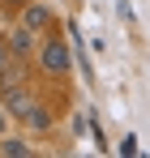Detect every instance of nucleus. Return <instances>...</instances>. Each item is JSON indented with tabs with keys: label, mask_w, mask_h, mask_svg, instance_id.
<instances>
[{
	"label": "nucleus",
	"mask_w": 150,
	"mask_h": 158,
	"mask_svg": "<svg viewBox=\"0 0 150 158\" xmlns=\"http://www.w3.org/2000/svg\"><path fill=\"white\" fill-rule=\"evenodd\" d=\"M69 64H73L69 47H64L60 39H51L47 47H43V69H47V73H69Z\"/></svg>",
	"instance_id": "1"
},
{
	"label": "nucleus",
	"mask_w": 150,
	"mask_h": 158,
	"mask_svg": "<svg viewBox=\"0 0 150 158\" xmlns=\"http://www.w3.org/2000/svg\"><path fill=\"white\" fill-rule=\"evenodd\" d=\"M4 107H9V115H22L26 120V111H30V94H26V90H17V85H4Z\"/></svg>",
	"instance_id": "2"
},
{
	"label": "nucleus",
	"mask_w": 150,
	"mask_h": 158,
	"mask_svg": "<svg viewBox=\"0 0 150 158\" xmlns=\"http://www.w3.org/2000/svg\"><path fill=\"white\" fill-rule=\"evenodd\" d=\"M22 22L30 30H39V26H47V9L43 4H26V13H22Z\"/></svg>",
	"instance_id": "3"
},
{
	"label": "nucleus",
	"mask_w": 150,
	"mask_h": 158,
	"mask_svg": "<svg viewBox=\"0 0 150 158\" xmlns=\"http://www.w3.org/2000/svg\"><path fill=\"white\" fill-rule=\"evenodd\" d=\"M0 150H4V154H13V158H26V154H30V145H26V141H17V137L0 141Z\"/></svg>",
	"instance_id": "4"
},
{
	"label": "nucleus",
	"mask_w": 150,
	"mask_h": 158,
	"mask_svg": "<svg viewBox=\"0 0 150 158\" xmlns=\"http://www.w3.org/2000/svg\"><path fill=\"white\" fill-rule=\"evenodd\" d=\"M9 39H13V52H30V26H22V30H13Z\"/></svg>",
	"instance_id": "5"
},
{
	"label": "nucleus",
	"mask_w": 150,
	"mask_h": 158,
	"mask_svg": "<svg viewBox=\"0 0 150 158\" xmlns=\"http://www.w3.org/2000/svg\"><path fill=\"white\" fill-rule=\"evenodd\" d=\"M26 120H30L34 128H47V124H51V115H47V111H34V107L26 111Z\"/></svg>",
	"instance_id": "6"
},
{
	"label": "nucleus",
	"mask_w": 150,
	"mask_h": 158,
	"mask_svg": "<svg viewBox=\"0 0 150 158\" xmlns=\"http://www.w3.org/2000/svg\"><path fill=\"white\" fill-rule=\"evenodd\" d=\"M120 154H137V137H125L120 141Z\"/></svg>",
	"instance_id": "7"
},
{
	"label": "nucleus",
	"mask_w": 150,
	"mask_h": 158,
	"mask_svg": "<svg viewBox=\"0 0 150 158\" xmlns=\"http://www.w3.org/2000/svg\"><path fill=\"white\" fill-rule=\"evenodd\" d=\"M0 73H4V43H0Z\"/></svg>",
	"instance_id": "8"
},
{
	"label": "nucleus",
	"mask_w": 150,
	"mask_h": 158,
	"mask_svg": "<svg viewBox=\"0 0 150 158\" xmlns=\"http://www.w3.org/2000/svg\"><path fill=\"white\" fill-rule=\"evenodd\" d=\"M4 4H26V0H4Z\"/></svg>",
	"instance_id": "9"
},
{
	"label": "nucleus",
	"mask_w": 150,
	"mask_h": 158,
	"mask_svg": "<svg viewBox=\"0 0 150 158\" xmlns=\"http://www.w3.org/2000/svg\"><path fill=\"white\" fill-rule=\"evenodd\" d=\"M0 128H4V115H0Z\"/></svg>",
	"instance_id": "10"
}]
</instances>
